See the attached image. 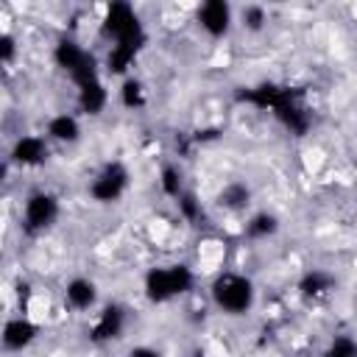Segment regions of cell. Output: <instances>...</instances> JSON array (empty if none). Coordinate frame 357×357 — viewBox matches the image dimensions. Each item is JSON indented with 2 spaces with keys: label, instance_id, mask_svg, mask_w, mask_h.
Masks as SVG:
<instances>
[{
  "label": "cell",
  "instance_id": "8fae6325",
  "mask_svg": "<svg viewBox=\"0 0 357 357\" xmlns=\"http://www.w3.org/2000/svg\"><path fill=\"white\" fill-rule=\"evenodd\" d=\"M64 301L73 307V310H89L95 307L98 301V287L92 279H84V276H75L67 282L64 287Z\"/></svg>",
  "mask_w": 357,
  "mask_h": 357
},
{
  "label": "cell",
  "instance_id": "5bb4252c",
  "mask_svg": "<svg viewBox=\"0 0 357 357\" xmlns=\"http://www.w3.org/2000/svg\"><path fill=\"white\" fill-rule=\"evenodd\" d=\"M137 53H139V45H112V50H109V56H106V67H109V73L123 75V73L134 64Z\"/></svg>",
  "mask_w": 357,
  "mask_h": 357
},
{
  "label": "cell",
  "instance_id": "ac0fdd59",
  "mask_svg": "<svg viewBox=\"0 0 357 357\" xmlns=\"http://www.w3.org/2000/svg\"><path fill=\"white\" fill-rule=\"evenodd\" d=\"M120 103L126 109H139L145 103V95H142V84L137 78H126L123 86H120Z\"/></svg>",
  "mask_w": 357,
  "mask_h": 357
},
{
  "label": "cell",
  "instance_id": "ba28073f",
  "mask_svg": "<svg viewBox=\"0 0 357 357\" xmlns=\"http://www.w3.org/2000/svg\"><path fill=\"white\" fill-rule=\"evenodd\" d=\"M47 159V142L45 137H36V134H25L14 142L11 148V162L20 165V167H36Z\"/></svg>",
  "mask_w": 357,
  "mask_h": 357
},
{
  "label": "cell",
  "instance_id": "ffe728a7",
  "mask_svg": "<svg viewBox=\"0 0 357 357\" xmlns=\"http://www.w3.org/2000/svg\"><path fill=\"white\" fill-rule=\"evenodd\" d=\"M324 357H357V340L349 335H337L324 351Z\"/></svg>",
  "mask_w": 357,
  "mask_h": 357
},
{
  "label": "cell",
  "instance_id": "4fadbf2b",
  "mask_svg": "<svg viewBox=\"0 0 357 357\" xmlns=\"http://www.w3.org/2000/svg\"><path fill=\"white\" fill-rule=\"evenodd\" d=\"M47 137L56 142H75L81 137V126L73 114H56L47 123Z\"/></svg>",
  "mask_w": 357,
  "mask_h": 357
},
{
  "label": "cell",
  "instance_id": "7402d4cb",
  "mask_svg": "<svg viewBox=\"0 0 357 357\" xmlns=\"http://www.w3.org/2000/svg\"><path fill=\"white\" fill-rule=\"evenodd\" d=\"M262 22H265V11H262L259 6H248V8L243 11V25H245V28L259 31V28H262Z\"/></svg>",
  "mask_w": 357,
  "mask_h": 357
},
{
  "label": "cell",
  "instance_id": "9a60e30c",
  "mask_svg": "<svg viewBox=\"0 0 357 357\" xmlns=\"http://www.w3.org/2000/svg\"><path fill=\"white\" fill-rule=\"evenodd\" d=\"M332 284H335L332 273H326V271H310V273H304V279L298 282V290H301L304 296H310V298H318V296L329 293Z\"/></svg>",
  "mask_w": 357,
  "mask_h": 357
},
{
  "label": "cell",
  "instance_id": "52a82bcc",
  "mask_svg": "<svg viewBox=\"0 0 357 357\" xmlns=\"http://www.w3.org/2000/svg\"><path fill=\"white\" fill-rule=\"evenodd\" d=\"M198 22L209 36H226L231 28V6L223 0H209L198 8Z\"/></svg>",
  "mask_w": 357,
  "mask_h": 357
},
{
  "label": "cell",
  "instance_id": "6da1fadb",
  "mask_svg": "<svg viewBox=\"0 0 357 357\" xmlns=\"http://www.w3.org/2000/svg\"><path fill=\"white\" fill-rule=\"evenodd\" d=\"M254 282L243 273H220L212 282V301L229 315H245L254 307Z\"/></svg>",
  "mask_w": 357,
  "mask_h": 357
},
{
  "label": "cell",
  "instance_id": "8992f818",
  "mask_svg": "<svg viewBox=\"0 0 357 357\" xmlns=\"http://www.w3.org/2000/svg\"><path fill=\"white\" fill-rule=\"evenodd\" d=\"M126 187H128V170H126V165L112 162V165H106V167L92 178L89 195H92L95 201H100V204H112V201H117V198L126 192Z\"/></svg>",
  "mask_w": 357,
  "mask_h": 357
},
{
  "label": "cell",
  "instance_id": "44dd1931",
  "mask_svg": "<svg viewBox=\"0 0 357 357\" xmlns=\"http://www.w3.org/2000/svg\"><path fill=\"white\" fill-rule=\"evenodd\" d=\"M176 204H178L181 218H187V220H198V218H201V201H198L192 192H181V195L176 198Z\"/></svg>",
  "mask_w": 357,
  "mask_h": 357
},
{
  "label": "cell",
  "instance_id": "277c9868",
  "mask_svg": "<svg viewBox=\"0 0 357 357\" xmlns=\"http://www.w3.org/2000/svg\"><path fill=\"white\" fill-rule=\"evenodd\" d=\"M53 59L56 64L73 78L75 86H84L89 81H98V67H95V59L73 39H61L56 47H53Z\"/></svg>",
  "mask_w": 357,
  "mask_h": 357
},
{
  "label": "cell",
  "instance_id": "5b68a950",
  "mask_svg": "<svg viewBox=\"0 0 357 357\" xmlns=\"http://www.w3.org/2000/svg\"><path fill=\"white\" fill-rule=\"evenodd\" d=\"M59 218V201L56 195L39 190V192H31L25 206H22V223L28 231H45L47 226H53Z\"/></svg>",
  "mask_w": 357,
  "mask_h": 357
},
{
  "label": "cell",
  "instance_id": "7c38bea8",
  "mask_svg": "<svg viewBox=\"0 0 357 357\" xmlns=\"http://www.w3.org/2000/svg\"><path fill=\"white\" fill-rule=\"evenodd\" d=\"M109 103V92L103 86V81H89L84 86H78V106L84 114H100Z\"/></svg>",
  "mask_w": 357,
  "mask_h": 357
},
{
  "label": "cell",
  "instance_id": "3957f363",
  "mask_svg": "<svg viewBox=\"0 0 357 357\" xmlns=\"http://www.w3.org/2000/svg\"><path fill=\"white\" fill-rule=\"evenodd\" d=\"M103 31H106V36H109L114 45H139V47H142V42H145L142 22H139L137 11H134L128 3H112V6L106 8Z\"/></svg>",
  "mask_w": 357,
  "mask_h": 357
},
{
  "label": "cell",
  "instance_id": "603a6c76",
  "mask_svg": "<svg viewBox=\"0 0 357 357\" xmlns=\"http://www.w3.org/2000/svg\"><path fill=\"white\" fill-rule=\"evenodd\" d=\"M14 50H17L14 36H11V33H3V36H0V59H3L6 64L14 59Z\"/></svg>",
  "mask_w": 357,
  "mask_h": 357
},
{
  "label": "cell",
  "instance_id": "7a4b0ae2",
  "mask_svg": "<svg viewBox=\"0 0 357 357\" xmlns=\"http://www.w3.org/2000/svg\"><path fill=\"white\" fill-rule=\"evenodd\" d=\"M195 276L187 265H167V268H151L145 276V296L156 304L170 301L192 287Z\"/></svg>",
  "mask_w": 357,
  "mask_h": 357
},
{
  "label": "cell",
  "instance_id": "e0dca14e",
  "mask_svg": "<svg viewBox=\"0 0 357 357\" xmlns=\"http://www.w3.org/2000/svg\"><path fill=\"white\" fill-rule=\"evenodd\" d=\"M276 229H279V220H276V215H271V212H259V215H254V218L245 223V234H248L251 240H262V237L273 234Z\"/></svg>",
  "mask_w": 357,
  "mask_h": 357
},
{
  "label": "cell",
  "instance_id": "2e32d148",
  "mask_svg": "<svg viewBox=\"0 0 357 357\" xmlns=\"http://www.w3.org/2000/svg\"><path fill=\"white\" fill-rule=\"evenodd\" d=\"M248 198H251V192H248V187H245V184H240V181L226 184V187L220 190V195H218L220 206H226V209H231V212L245 209V206H248Z\"/></svg>",
  "mask_w": 357,
  "mask_h": 357
},
{
  "label": "cell",
  "instance_id": "d6986e66",
  "mask_svg": "<svg viewBox=\"0 0 357 357\" xmlns=\"http://www.w3.org/2000/svg\"><path fill=\"white\" fill-rule=\"evenodd\" d=\"M159 187H162V192H165V195L178 198V195L184 192V187H181V170H178V167H173V165L162 167V173H159Z\"/></svg>",
  "mask_w": 357,
  "mask_h": 357
},
{
  "label": "cell",
  "instance_id": "cb8c5ba5",
  "mask_svg": "<svg viewBox=\"0 0 357 357\" xmlns=\"http://www.w3.org/2000/svg\"><path fill=\"white\" fill-rule=\"evenodd\" d=\"M128 357H162V354L156 349H151V346H134L128 351Z\"/></svg>",
  "mask_w": 357,
  "mask_h": 357
},
{
  "label": "cell",
  "instance_id": "9c48e42d",
  "mask_svg": "<svg viewBox=\"0 0 357 357\" xmlns=\"http://www.w3.org/2000/svg\"><path fill=\"white\" fill-rule=\"evenodd\" d=\"M39 335V326L33 321H28L25 315L20 318H8L6 326H3V346L8 351H22L25 346H31Z\"/></svg>",
  "mask_w": 357,
  "mask_h": 357
},
{
  "label": "cell",
  "instance_id": "30bf717a",
  "mask_svg": "<svg viewBox=\"0 0 357 357\" xmlns=\"http://www.w3.org/2000/svg\"><path fill=\"white\" fill-rule=\"evenodd\" d=\"M123 326H126V312H123L117 304H109V307H103V312L98 315V321H95L89 337H92L95 343H106V340L120 337Z\"/></svg>",
  "mask_w": 357,
  "mask_h": 357
}]
</instances>
